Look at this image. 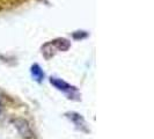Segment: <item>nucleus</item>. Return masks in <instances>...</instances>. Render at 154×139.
<instances>
[{
	"label": "nucleus",
	"mask_w": 154,
	"mask_h": 139,
	"mask_svg": "<svg viewBox=\"0 0 154 139\" xmlns=\"http://www.w3.org/2000/svg\"><path fill=\"white\" fill-rule=\"evenodd\" d=\"M14 125H15L17 132L21 134V137L23 139H32L35 136H34V131L31 130L29 123L26 121V119H22V118H16L14 119Z\"/></svg>",
	"instance_id": "f257e3e1"
},
{
	"label": "nucleus",
	"mask_w": 154,
	"mask_h": 139,
	"mask_svg": "<svg viewBox=\"0 0 154 139\" xmlns=\"http://www.w3.org/2000/svg\"><path fill=\"white\" fill-rule=\"evenodd\" d=\"M50 82H51L56 88H58V89H60V91H64V92L69 91V89L73 88V87H71L67 82L63 81L60 79H56V78H51V79H50Z\"/></svg>",
	"instance_id": "f03ea898"
},
{
	"label": "nucleus",
	"mask_w": 154,
	"mask_h": 139,
	"mask_svg": "<svg viewBox=\"0 0 154 139\" xmlns=\"http://www.w3.org/2000/svg\"><path fill=\"white\" fill-rule=\"evenodd\" d=\"M31 74H32L34 79L37 82H41L43 80V78H44V73H43V71L41 70V67H39L38 65H34L31 67Z\"/></svg>",
	"instance_id": "7ed1b4c3"
},
{
	"label": "nucleus",
	"mask_w": 154,
	"mask_h": 139,
	"mask_svg": "<svg viewBox=\"0 0 154 139\" xmlns=\"http://www.w3.org/2000/svg\"><path fill=\"white\" fill-rule=\"evenodd\" d=\"M1 111H2V103H1V100H0V114H1Z\"/></svg>",
	"instance_id": "20e7f679"
}]
</instances>
